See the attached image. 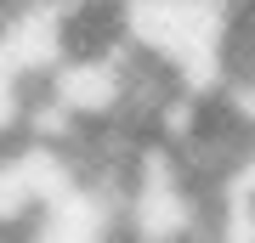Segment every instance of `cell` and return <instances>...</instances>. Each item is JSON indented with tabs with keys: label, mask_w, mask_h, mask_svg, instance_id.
<instances>
[{
	"label": "cell",
	"mask_w": 255,
	"mask_h": 243,
	"mask_svg": "<svg viewBox=\"0 0 255 243\" xmlns=\"http://www.w3.org/2000/svg\"><path fill=\"white\" fill-rule=\"evenodd\" d=\"M233 0H125L119 34L130 51L176 74L182 90H210L227 74V40H233Z\"/></svg>",
	"instance_id": "6da1fadb"
},
{
	"label": "cell",
	"mask_w": 255,
	"mask_h": 243,
	"mask_svg": "<svg viewBox=\"0 0 255 243\" xmlns=\"http://www.w3.org/2000/svg\"><path fill=\"white\" fill-rule=\"evenodd\" d=\"M17 243H125L119 238V192L97 187V181H68L17 232Z\"/></svg>",
	"instance_id": "7a4b0ae2"
},
{
	"label": "cell",
	"mask_w": 255,
	"mask_h": 243,
	"mask_svg": "<svg viewBox=\"0 0 255 243\" xmlns=\"http://www.w3.org/2000/svg\"><path fill=\"white\" fill-rule=\"evenodd\" d=\"M28 96H34V85H28L23 74L6 63V51H0V136H17V130H23Z\"/></svg>",
	"instance_id": "3957f363"
},
{
	"label": "cell",
	"mask_w": 255,
	"mask_h": 243,
	"mask_svg": "<svg viewBox=\"0 0 255 243\" xmlns=\"http://www.w3.org/2000/svg\"><path fill=\"white\" fill-rule=\"evenodd\" d=\"M227 187H233V192H255V136H250L244 159H238V170L227 175Z\"/></svg>",
	"instance_id": "277c9868"
},
{
	"label": "cell",
	"mask_w": 255,
	"mask_h": 243,
	"mask_svg": "<svg viewBox=\"0 0 255 243\" xmlns=\"http://www.w3.org/2000/svg\"><path fill=\"white\" fill-rule=\"evenodd\" d=\"M102 6H125V0H102Z\"/></svg>",
	"instance_id": "5b68a950"
},
{
	"label": "cell",
	"mask_w": 255,
	"mask_h": 243,
	"mask_svg": "<svg viewBox=\"0 0 255 243\" xmlns=\"http://www.w3.org/2000/svg\"><path fill=\"white\" fill-rule=\"evenodd\" d=\"M0 243H17V238H6V232H0Z\"/></svg>",
	"instance_id": "8992f818"
}]
</instances>
